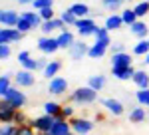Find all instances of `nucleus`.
I'll use <instances>...</instances> for the list:
<instances>
[{"instance_id": "37998d69", "label": "nucleus", "mask_w": 149, "mask_h": 135, "mask_svg": "<svg viewBox=\"0 0 149 135\" xmlns=\"http://www.w3.org/2000/svg\"><path fill=\"white\" fill-rule=\"evenodd\" d=\"M121 52H127V48L123 42H111L109 46V54H121Z\"/></svg>"}, {"instance_id": "412c9836", "label": "nucleus", "mask_w": 149, "mask_h": 135, "mask_svg": "<svg viewBox=\"0 0 149 135\" xmlns=\"http://www.w3.org/2000/svg\"><path fill=\"white\" fill-rule=\"evenodd\" d=\"M62 60H50L48 62V66L42 70V78H46V79H52V78H56L58 74H60V70H62Z\"/></svg>"}, {"instance_id": "5701e85b", "label": "nucleus", "mask_w": 149, "mask_h": 135, "mask_svg": "<svg viewBox=\"0 0 149 135\" xmlns=\"http://www.w3.org/2000/svg\"><path fill=\"white\" fill-rule=\"evenodd\" d=\"M20 16L26 18L28 22L32 24V28H34V30H40V26H42V22H44L38 10H22V12H20Z\"/></svg>"}, {"instance_id": "dca6fc26", "label": "nucleus", "mask_w": 149, "mask_h": 135, "mask_svg": "<svg viewBox=\"0 0 149 135\" xmlns=\"http://www.w3.org/2000/svg\"><path fill=\"white\" fill-rule=\"evenodd\" d=\"M16 107L10 105L6 100H2L0 103V123H14V115H16Z\"/></svg>"}, {"instance_id": "a19ab883", "label": "nucleus", "mask_w": 149, "mask_h": 135, "mask_svg": "<svg viewBox=\"0 0 149 135\" xmlns=\"http://www.w3.org/2000/svg\"><path fill=\"white\" fill-rule=\"evenodd\" d=\"M48 6H54V0H34L32 2V10H42Z\"/></svg>"}, {"instance_id": "aec40b11", "label": "nucleus", "mask_w": 149, "mask_h": 135, "mask_svg": "<svg viewBox=\"0 0 149 135\" xmlns=\"http://www.w3.org/2000/svg\"><path fill=\"white\" fill-rule=\"evenodd\" d=\"M133 54L129 52H121V54H111L109 58V64L111 66H133Z\"/></svg>"}, {"instance_id": "4468645a", "label": "nucleus", "mask_w": 149, "mask_h": 135, "mask_svg": "<svg viewBox=\"0 0 149 135\" xmlns=\"http://www.w3.org/2000/svg\"><path fill=\"white\" fill-rule=\"evenodd\" d=\"M109 46L107 42H93V44H90V50H88V58H92V60H102V58H105L107 54H109Z\"/></svg>"}, {"instance_id": "bb28decb", "label": "nucleus", "mask_w": 149, "mask_h": 135, "mask_svg": "<svg viewBox=\"0 0 149 135\" xmlns=\"http://www.w3.org/2000/svg\"><path fill=\"white\" fill-rule=\"evenodd\" d=\"M127 0H102V8L107 10L109 14H115V12H121L123 10V4Z\"/></svg>"}, {"instance_id": "f704fd0d", "label": "nucleus", "mask_w": 149, "mask_h": 135, "mask_svg": "<svg viewBox=\"0 0 149 135\" xmlns=\"http://www.w3.org/2000/svg\"><path fill=\"white\" fill-rule=\"evenodd\" d=\"M135 101H137V105L149 107V88H145V90H137V91H135Z\"/></svg>"}, {"instance_id": "20e7f679", "label": "nucleus", "mask_w": 149, "mask_h": 135, "mask_svg": "<svg viewBox=\"0 0 149 135\" xmlns=\"http://www.w3.org/2000/svg\"><path fill=\"white\" fill-rule=\"evenodd\" d=\"M76 34H78V38H93V32H95V28H97V24L93 20L92 16H86V18H78V22H76Z\"/></svg>"}, {"instance_id": "ddd939ff", "label": "nucleus", "mask_w": 149, "mask_h": 135, "mask_svg": "<svg viewBox=\"0 0 149 135\" xmlns=\"http://www.w3.org/2000/svg\"><path fill=\"white\" fill-rule=\"evenodd\" d=\"M56 40H58V46H60V50L68 52L70 48L74 46V42L78 40V34L72 32L70 28H66V30H62V32H58V34H56Z\"/></svg>"}, {"instance_id": "680f3d73", "label": "nucleus", "mask_w": 149, "mask_h": 135, "mask_svg": "<svg viewBox=\"0 0 149 135\" xmlns=\"http://www.w3.org/2000/svg\"><path fill=\"white\" fill-rule=\"evenodd\" d=\"M147 40H149V38H147Z\"/></svg>"}, {"instance_id": "de8ad7c7", "label": "nucleus", "mask_w": 149, "mask_h": 135, "mask_svg": "<svg viewBox=\"0 0 149 135\" xmlns=\"http://www.w3.org/2000/svg\"><path fill=\"white\" fill-rule=\"evenodd\" d=\"M48 62H50V60H48V56L38 58V72H42V70H44V68L48 66Z\"/></svg>"}, {"instance_id": "e433bc0d", "label": "nucleus", "mask_w": 149, "mask_h": 135, "mask_svg": "<svg viewBox=\"0 0 149 135\" xmlns=\"http://www.w3.org/2000/svg\"><path fill=\"white\" fill-rule=\"evenodd\" d=\"M16 30H20V32H22L24 36H26V34H30V32H32L34 28H32V24L28 22L26 18H22V16H20V20H18V24H16Z\"/></svg>"}, {"instance_id": "c03bdc74", "label": "nucleus", "mask_w": 149, "mask_h": 135, "mask_svg": "<svg viewBox=\"0 0 149 135\" xmlns=\"http://www.w3.org/2000/svg\"><path fill=\"white\" fill-rule=\"evenodd\" d=\"M16 135H36V129L32 125H18Z\"/></svg>"}, {"instance_id": "6e6552de", "label": "nucleus", "mask_w": 149, "mask_h": 135, "mask_svg": "<svg viewBox=\"0 0 149 135\" xmlns=\"http://www.w3.org/2000/svg\"><path fill=\"white\" fill-rule=\"evenodd\" d=\"M100 103L103 105V109L109 113V115H113V117H121L125 113V105L119 100H115V97H102Z\"/></svg>"}, {"instance_id": "4d7b16f0", "label": "nucleus", "mask_w": 149, "mask_h": 135, "mask_svg": "<svg viewBox=\"0 0 149 135\" xmlns=\"http://www.w3.org/2000/svg\"><path fill=\"white\" fill-rule=\"evenodd\" d=\"M0 103H2V97H0Z\"/></svg>"}, {"instance_id": "f3484780", "label": "nucleus", "mask_w": 149, "mask_h": 135, "mask_svg": "<svg viewBox=\"0 0 149 135\" xmlns=\"http://www.w3.org/2000/svg\"><path fill=\"white\" fill-rule=\"evenodd\" d=\"M72 131V123L70 119H64V117H56L54 125L50 127V135H66Z\"/></svg>"}, {"instance_id": "5fc2aeb1", "label": "nucleus", "mask_w": 149, "mask_h": 135, "mask_svg": "<svg viewBox=\"0 0 149 135\" xmlns=\"http://www.w3.org/2000/svg\"><path fill=\"white\" fill-rule=\"evenodd\" d=\"M127 2H139V0H127Z\"/></svg>"}, {"instance_id": "3c124183", "label": "nucleus", "mask_w": 149, "mask_h": 135, "mask_svg": "<svg viewBox=\"0 0 149 135\" xmlns=\"http://www.w3.org/2000/svg\"><path fill=\"white\" fill-rule=\"evenodd\" d=\"M143 60H145V66H149V52L145 54V58H143Z\"/></svg>"}, {"instance_id": "473e14b6", "label": "nucleus", "mask_w": 149, "mask_h": 135, "mask_svg": "<svg viewBox=\"0 0 149 135\" xmlns=\"http://www.w3.org/2000/svg\"><path fill=\"white\" fill-rule=\"evenodd\" d=\"M58 16L64 20V24H66L68 28H74V26H76V22H78V16H76V14H74L72 10H70V8H66L64 12H60Z\"/></svg>"}, {"instance_id": "052dcab7", "label": "nucleus", "mask_w": 149, "mask_h": 135, "mask_svg": "<svg viewBox=\"0 0 149 135\" xmlns=\"http://www.w3.org/2000/svg\"><path fill=\"white\" fill-rule=\"evenodd\" d=\"M147 2H149V0H147Z\"/></svg>"}, {"instance_id": "a211bd4d", "label": "nucleus", "mask_w": 149, "mask_h": 135, "mask_svg": "<svg viewBox=\"0 0 149 135\" xmlns=\"http://www.w3.org/2000/svg\"><path fill=\"white\" fill-rule=\"evenodd\" d=\"M129 32L133 34L137 40H143V38H149V26H147L145 20L139 18L137 22H133L131 26H129Z\"/></svg>"}, {"instance_id": "2eb2a0df", "label": "nucleus", "mask_w": 149, "mask_h": 135, "mask_svg": "<svg viewBox=\"0 0 149 135\" xmlns=\"http://www.w3.org/2000/svg\"><path fill=\"white\" fill-rule=\"evenodd\" d=\"M135 74V68L133 66H111V76L117 81H127V79H133Z\"/></svg>"}, {"instance_id": "79ce46f5", "label": "nucleus", "mask_w": 149, "mask_h": 135, "mask_svg": "<svg viewBox=\"0 0 149 135\" xmlns=\"http://www.w3.org/2000/svg\"><path fill=\"white\" fill-rule=\"evenodd\" d=\"M12 56V44H0V62Z\"/></svg>"}, {"instance_id": "6ab92c4d", "label": "nucleus", "mask_w": 149, "mask_h": 135, "mask_svg": "<svg viewBox=\"0 0 149 135\" xmlns=\"http://www.w3.org/2000/svg\"><path fill=\"white\" fill-rule=\"evenodd\" d=\"M103 26L109 30V32H115V30H121L125 24H123V20H121V14H107L105 16V20H103Z\"/></svg>"}, {"instance_id": "6e6d98bb", "label": "nucleus", "mask_w": 149, "mask_h": 135, "mask_svg": "<svg viewBox=\"0 0 149 135\" xmlns=\"http://www.w3.org/2000/svg\"><path fill=\"white\" fill-rule=\"evenodd\" d=\"M0 133H2V123H0Z\"/></svg>"}, {"instance_id": "1a4fd4ad", "label": "nucleus", "mask_w": 149, "mask_h": 135, "mask_svg": "<svg viewBox=\"0 0 149 135\" xmlns=\"http://www.w3.org/2000/svg\"><path fill=\"white\" fill-rule=\"evenodd\" d=\"M66 28H68V26L64 24V20H62L60 16H56V18H52V20H44L42 26H40V32L44 34V36H54V34L66 30Z\"/></svg>"}, {"instance_id": "7ed1b4c3", "label": "nucleus", "mask_w": 149, "mask_h": 135, "mask_svg": "<svg viewBox=\"0 0 149 135\" xmlns=\"http://www.w3.org/2000/svg\"><path fill=\"white\" fill-rule=\"evenodd\" d=\"M2 100H6L10 105H14L16 109H24V107H26V103H28L26 93H24L22 88H18V86H12L10 90H8V93H6Z\"/></svg>"}, {"instance_id": "864d4df0", "label": "nucleus", "mask_w": 149, "mask_h": 135, "mask_svg": "<svg viewBox=\"0 0 149 135\" xmlns=\"http://www.w3.org/2000/svg\"><path fill=\"white\" fill-rule=\"evenodd\" d=\"M66 135H76V133H74V131H70V133H66Z\"/></svg>"}, {"instance_id": "f8f14e48", "label": "nucleus", "mask_w": 149, "mask_h": 135, "mask_svg": "<svg viewBox=\"0 0 149 135\" xmlns=\"http://www.w3.org/2000/svg\"><path fill=\"white\" fill-rule=\"evenodd\" d=\"M24 34L16 28H8V26H2L0 28V44H18L22 42Z\"/></svg>"}, {"instance_id": "393cba45", "label": "nucleus", "mask_w": 149, "mask_h": 135, "mask_svg": "<svg viewBox=\"0 0 149 135\" xmlns=\"http://www.w3.org/2000/svg\"><path fill=\"white\" fill-rule=\"evenodd\" d=\"M131 81L135 84L137 90H145V88H149V74L145 72V70H135Z\"/></svg>"}, {"instance_id": "bf43d9fd", "label": "nucleus", "mask_w": 149, "mask_h": 135, "mask_svg": "<svg viewBox=\"0 0 149 135\" xmlns=\"http://www.w3.org/2000/svg\"><path fill=\"white\" fill-rule=\"evenodd\" d=\"M147 109H149V107H147Z\"/></svg>"}, {"instance_id": "72a5a7b5", "label": "nucleus", "mask_w": 149, "mask_h": 135, "mask_svg": "<svg viewBox=\"0 0 149 135\" xmlns=\"http://www.w3.org/2000/svg\"><path fill=\"white\" fill-rule=\"evenodd\" d=\"M133 10H135V14H137V18H145L149 14V2L147 0H139V2H135L133 4Z\"/></svg>"}, {"instance_id": "39448f33", "label": "nucleus", "mask_w": 149, "mask_h": 135, "mask_svg": "<svg viewBox=\"0 0 149 135\" xmlns=\"http://www.w3.org/2000/svg\"><path fill=\"white\" fill-rule=\"evenodd\" d=\"M70 123H72V131L76 135H90L95 129V121L92 119H88V117H72L70 119Z\"/></svg>"}, {"instance_id": "b1692460", "label": "nucleus", "mask_w": 149, "mask_h": 135, "mask_svg": "<svg viewBox=\"0 0 149 135\" xmlns=\"http://www.w3.org/2000/svg\"><path fill=\"white\" fill-rule=\"evenodd\" d=\"M88 86L95 91H102V90H105V86H107V78H105L103 74H93V76L88 78Z\"/></svg>"}, {"instance_id": "13d9d810", "label": "nucleus", "mask_w": 149, "mask_h": 135, "mask_svg": "<svg viewBox=\"0 0 149 135\" xmlns=\"http://www.w3.org/2000/svg\"><path fill=\"white\" fill-rule=\"evenodd\" d=\"M16 2H18V0H16Z\"/></svg>"}, {"instance_id": "ea45409f", "label": "nucleus", "mask_w": 149, "mask_h": 135, "mask_svg": "<svg viewBox=\"0 0 149 135\" xmlns=\"http://www.w3.org/2000/svg\"><path fill=\"white\" fill-rule=\"evenodd\" d=\"M40 12V16H42V20H52V18H56L58 14L56 10H54V6H48V8H42V10H38Z\"/></svg>"}, {"instance_id": "603ef678", "label": "nucleus", "mask_w": 149, "mask_h": 135, "mask_svg": "<svg viewBox=\"0 0 149 135\" xmlns=\"http://www.w3.org/2000/svg\"><path fill=\"white\" fill-rule=\"evenodd\" d=\"M36 135H50V131H42V133H36Z\"/></svg>"}, {"instance_id": "58836bf2", "label": "nucleus", "mask_w": 149, "mask_h": 135, "mask_svg": "<svg viewBox=\"0 0 149 135\" xmlns=\"http://www.w3.org/2000/svg\"><path fill=\"white\" fill-rule=\"evenodd\" d=\"M14 123H16V125H28V123H30V117H28L22 109H18L16 115H14Z\"/></svg>"}, {"instance_id": "c9c22d12", "label": "nucleus", "mask_w": 149, "mask_h": 135, "mask_svg": "<svg viewBox=\"0 0 149 135\" xmlns=\"http://www.w3.org/2000/svg\"><path fill=\"white\" fill-rule=\"evenodd\" d=\"M60 117H64V119H72V117H76V107H74V103H66V105H62V113H60Z\"/></svg>"}, {"instance_id": "a878e982", "label": "nucleus", "mask_w": 149, "mask_h": 135, "mask_svg": "<svg viewBox=\"0 0 149 135\" xmlns=\"http://www.w3.org/2000/svg\"><path fill=\"white\" fill-rule=\"evenodd\" d=\"M12 81H14V74L12 72L0 74V97H4L8 93V90L12 88Z\"/></svg>"}, {"instance_id": "9b49d317", "label": "nucleus", "mask_w": 149, "mask_h": 135, "mask_svg": "<svg viewBox=\"0 0 149 135\" xmlns=\"http://www.w3.org/2000/svg\"><path fill=\"white\" fill-rule=\"evenodd\" d=\"M54 121H56V117L54 115H48V113H42V115H38V117H34V119H30V123L36 129V133H42V131H50V127L54 125Z\"/></svg>"}, {"instance_id": "9d476101", "label": "nucleus", "mask_w": 149, "mask_h": 135, "mask_svg": "<svg viewBox=\"0 0 149 135\" xmlns=\"http://www.w3.org/2000/svg\"><path fill=\"white\" fill-rule=\"evenodd\" d=\"M36 72H28V70H24L20 68L16 74H14V86H18V88H32L36 84V78H34Z\"/></svg>"}, {"instance_id": "09e8293b", "label": "nucleus", "mask_w": 149, "mask_h": 135, "mask_svg": "<svg viewBox=\"0 0 149 135\" xmlns=\"http://www.w3.org/2000/svg\"><path fill=\"white\" fill-rule=\"evenodd\" d=\"M6 18H8V10L0 8V26H6Z\"/></svg>"}, {"instance_id": "f257e3e1", "label": "nucleus", "mask_w": 149, "mask_h": 135, "mask_svg": "<svg viewBox=\"0 0 149 135\" xmlns=\"http://www.w3.org/2000/svg\"><path fill=\"white\" fill-rule=\"evenodd\" d=\"M97 93L100 91L92 90L90 86H80L72 93H68V103H74V105H92V103H95L100 100Z\"/></svg>"}, {"instance_id": "8fccbe9b", "label": "nucleus", "mask_w": 149, "mask_h": 135, "mask_svg": "<svg viewBox=\"0 0 149 135\" xmlns=\"http://www.w3.org/2000/svg\"><path fill=\"white\" fill-rule=\"evenodd\" d=\"M34 0H18V6H32Z\"/></svg>"}, {"instance_id": "7c9ffc66", "label": "nucleus", "mask_w": 149, "mask_h": 135, "mask_svg": "<svg viewBox=\"0 0 149 135\" xmlns=\"http://www.w3.org/2000/svg\"><path fill=\"white\" fill-rule=\"evenodd\" d=\"M119 14H121V20H123L125 26H131L133 22H137V20H139L137 14H135V10H133V6H131V8H123Z\"/></svg>"}, {"instance_id": "a18cd8bd", "label": "nucleus", "mask_w": 149, "mask_h": 135, "mask_svg": "<svg viewBox=\"0 0 149 135\" xmlns=\"http://www.w3.org/2000/svg\"><path fill=\"white\" fill-rule=\"evenodd\" d=\"M18 125L16 123H2V133L0 135H16Z\"/></svg>"}, {"instance_id": "cd10ccee", "label": "nucleus", "mask_w": 149, "mask_h": 135, "mask_svg": "<svg viewBox=\"0 0 149 135\" xmlns=\"http://www.w3.org/2000/svg\"><path fill=\"white\" fill-rule=\"evenodd\" d=\"M70 10L74 12L78 18H86V16H90V14H92L90 6H88L86 2H74V4L70 6Z\"/></svg>"}, {"instance_id": "49530a36", "label": "nucleus", "mask_w": 149, "mask_h": 135, "mask_svg": "<svg viewBox=\"0 0 149 135\" xmlns=\"http://www.w3.org/2000/svg\"><path fill=\"white\" fill-rule=\"evenodd\" d=\"M28 58H32V54H30L28 50H22V52H18V58H16V60H18V64H22V62H26Z\"/></svg>"}, {"instance_id": "2f4dec72", "label": "nucleus", "mask_w": 149, "mask_h": 135, "mask_svg": "<svg viewBox=\"0 0 149 135\" xmlns=\"http://www.w3.org/2000/svg\"><path fill=\"white\" fill-rule=\"evenodd\" d=\"M93 40L111 44V36H109V30H107L105 26H97V28H95V32H93Z\"/></svg>"}, {"instance_id": "c85d7f7f", "label": "nucleus", "mask_w": 149, "mask_h": 135, "mask_svg": "<svg viewBox=\"0 0 149 135\" xmlns=\"http://www.w3.org/2000/svg\"><path fill=\"white\" fill-rule=\"evenodd\" d=\"M149 52V40L147 38H143V40H137V44L131 48V54L133 56H141L145 58V54Z\"/></svg>"}, {"instance_id": "0eeeda50", "label": "nucleus", "mask_w": 149, "mask_h": 135, "mask_svg": "<svg viewBox=\"0 0 149 135\" xmlns=\"http://www.w3.org/2000/svg\"><path fill=\"white\" fill-rule=\"evenodd\" d=\"M88 50H90V44L84 40V38H78L74 46L68 50V58L70 60H74V62H80L84 58H88Z\"/></svg>"}, {"instance_id": "4c0bfd02", "label": "nucleus", "mask_w": 149, "mask_h": 135, "mask_svg": "<svg viewBox=\"0 0 149 135\" xmlns=\"http://www.w3.org/2000/svg\"><path fill=\"white\" fill-rule=\"evenodd\" d=\"M20 68L28 70V72H38V58H28L26 62L20 64Z\"/></svg>"}, {"instance_id": "4be33fe9", "label": "nucleus", "mask_w": 149, "mask_h": 135, "mask_svg": "<svg viewBox=\"0 0 149 135\" xmlns=\"http://www.w3.org/2000/svg\"><path fill=\"white\" fill-rule=\"evenodd\" d=\"M147 111L143 105H135V107H129V121L131 123H143L147 119Z\"/></svg>"}, {"instance_id": "c756f323", "label": "nucleus", "mask_w": 149, "mask_h": 135, "mask_svg": "<svg viewBox=\"0 0 149 135\" xmlns=\"http://www.w3.org/2000/svg\"><path fill=\"white\" fill-rule=\"evenodd\" d=\"M42 109H44V113H48V115L60 117V113H62V103H58V101H46V103L42 105Z\"/></svg>"}, {"instance_id": "f03ea898", "label": "nucleus", "mask_w": 149, "mask_h": 135, "mask_svg": "<svg viewBox=\"0 0 149 135\" xmlns=\"http://www.w3.org/2000/svg\"><path fill=\"white\" fill-rule=\"evenodd\" d=\"M36 48L42 56H54L56 52H60V46H58V40L56 36H40L36 40Z\"/></svg>"}, {"instance_id": "423d86ee", "label": "nucleus", "mask_w": 149, "mask_h": 135, "mask_svg": "<svg viewBox=\"0 0 149 135\" xmlns=\"http://www.w3.org/2000/svg\"><path fill=\"white\" fill-rule=\"evenodd\" d=\"M70 90V84L66 78H60V76H56V78L48 79V93L50 95H56V97H60V95H66Z\"/></svg>"}]
</instances>
